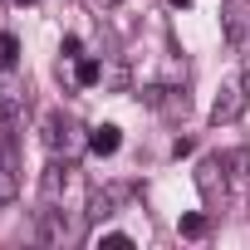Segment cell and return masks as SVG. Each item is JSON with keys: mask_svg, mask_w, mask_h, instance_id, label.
I'll return each mask as SVG.
<instances>
[{"mask_svg": "<svg viewBox=\"0 0 250 250\" xmlns=\"http://www.w3.org/2000/svg\"><path fill=\"white\" fill-rule=\"evenodd\" d=\"M245 108H250V88H245V79L221 83V93H216V103H211V128H230V123H240Z\"/></svg>", "mask_w": 250, "mask_h": 250, "instance_id": "1", "label": "cell"}, {"mask_svg": "<svg viewBox=\"0 0 250 250\" xmlns=\"http://www.w3.org/2000/svg\"><path fill=\"white\" fill-rule=\"evenodd\" d=\"M221 35H226L230 49L250 44V0H226L221 5Z\"/></svg>", "mask_w": 250, "mask_h": 250, "instance_id": "2", "label": "cell"}, {"mask_svg": "<svg viewBox=\"0 0 250 250\" xmlns=\"http://www.w3.org/2000/svg\"><path fill=\"white\" fill-rule=\"evenodd\" d=\"M196 191L201 201H226V157H201L196 162Z\"/></svg>", "mask_w": 250, "mask_h": 250, "instance_id": "3", "label": "cell"}, {"mask_svg": "<svg viewBox=\"0 0 250 250\" xmlns=\"http://www.w3.org/2000/svg\"><path fill=\"white\" fill-rule=\"evenodd\" d=\"M25 98H30V88H25L20 69H0V118L15 123V118L25 113Z\"/></svg>", "mask_w": 250, "mask_h": 250, "instance_id": "4", "label": "cell"}, {"mask_svg": "<svg viewBox=\"0 0 250 250\" xmlns=\"http://www.w3.org/2000/svg\"><path fill=\"white\" fill-rule=\"evenodd\" d=\"M44 147H49L54 157H59V152L69 157V152L79 147V123L64 118V113H49V118H44Z\"/></svg>", "mask_w": 250, "mask_h": 250, "instance_id": "5", "label": "cell"}, {"mask_svg": "<svg viewBox=\"0 0 250 250\" xmlns=\"http://www.w3.org/2000/svg\"><path fill=\"white\" fill-rule=\"evenodd\" d=\"M118 201H128V187H93L88 191V221L118 216Z\"/></svg>", "mask_w": 250, "mask_h": 250, "instance_id": "6", "label": "cell"}, {"mask_svg": "<svg viewBox=\"0 0 250 250\" xmlns=\"http://www.w3.org/2000/svg\"><path fill=\"white\" fill-rule=\"evenodd\" d=\"M35 230H40V240H44V245H64V240L74 235V226L64 221V211H59V206H49V201H44V211H40V226H35Z\"/></svg>", "mask_w": 250, "mask_h": 250, "instance_id": "7", "label": "cell"}, {"mask_svg": "<svg viewBox=\"0 0 250 250\" xmlns=\"http://www.w3.org/2000/svg\"><path fill=\"white\" fill-rule=\"evenodd\" d=\"M69 172H74V162H59V157H54V162L44 167V182H40V191H44V201H49V206H59V201H64Z\"/></svg>", "mask_w": 250, "mask_h": 250, "instance_id": "8", "label": "cell"}, {"mask_svg": "<svg viewBox=\"0 0 250 250\" xmlns=\"http://www.w3.org/2000/svg\"><path fill=\"white\" fill-rule=\"evenodd\" d=\"M123 147V133H118V123H98V128L88 133V152H98V157H113Z\"/></svg>", "mask_w": 250, "mask_h": 250, "instance_id": "9", "label": "cell"}, {"mask_svg": "<svg viewBox=\"0 0 250 250\" xmlns=\"http://www.w3.org/2000/svg\"><path fill=\"white\" fill-rule=\"evenodd\" d=\"M15 196H20V177H15L10 157H0V211H5V206H10Z\"/></svg>", "mask_w": 250, "mask_h": 250, "instance_id": "10", "label": "cell"}, {"mask_svg": "<svg viewBox=\"0 0 250 250\" xmlns=\"http://www.w3.org/2000/svg\"><path fill=\"white\" fill-rule=\"evenodd\" d=\"M98 79H103V64L88 59V54H79V64H74V83H79V88H93Z\"/></svg>", "mask_w": 250, "mask_h": 250, "instance_id": "11", "label": "cell"}, {"mask_svg": "<svg viewBox=\"0 0 250 250\" xmlns=\"http://www.w3.org/2000/svg\"><path fill=\"white\" fill-rule=\"evenodd\" d=\"M93 245H98V250H128V245H133V235H128V230H98V235H93Z\"/></svg>", "mask_w": 250, "mask_h": 250, "instance_id": "12", "label": "cell"}, {"mask_svg": "<svg viewBox=\"0 0 250 250\" xmlns=\"http://www.w3.org/2000/svg\"><path fill=\"white\" fill-rule=\"evenodd\" d=\"M0 69H20V40L0 35Z\"/></svg>", "mask_w": 250, "mask_h": 250, "instance_id": "13", "label": "cell"}, {"mask_svg": "<svg viewBox=\"0 0 250 250\" xmlns=\"http://www.w3.org/2000/svg\"><path fill=\"white\" fill-rule=\"evenodd\" d=\"M182 235H187V240H201V235H206V216H201V211H187V216H182Z\"/></svg>", "mask_w": 250, "mask_h": 250, "instance_id": "14", "label": "cell"}, {"mask_svg": "<svg viewBox=\"0 0 250 250\" xmlns=\"http://www.w3.org/2000/svg\"><path fill=\"white\" fill-rule=\"evenodd\" d=\"M59 54H64V59H79V35H64V44H59Z\"/></svg>", "mask_w": 250, "mask_h": 250, "instance_id": "15", "label": "cell"}, {"mask_svg": "<svg viewBox=\"0 0 250 250\" xmlns=\"http://www.w3.org/2000/svg\"><path fill=\"white\" fill-rule=\"evenodd\" d=\"M191 147H196V143H191V138H177V143H172V157H187V152H191Z\"/></svg>", "mask_w": 250, "mask_h": 250, "instance_id": "16", "label": "cell"}, {"mask_svg": "<svg viewBox=\"0 0 250 250\" xmlns=\"http://www.w3.org/2000/svg\"><path fill=\"white\" fill-rule=\"evenodd\" d=\"M88 5H93V10H113V5H118V0H88Z\"/></svg>", "mask_w": 250, "mask_h": 250, "instance_id": "17", "label": "cell"}, {"mask_svg": "<svg viewBox=\"0 0 250 250\" xmlns=\"http://www.w3.org/2000/svg\"><path fill=\"white\" fill-rule=\"evenodd\" d=\"M172 10H191V0H172Z\"/></svg>", "mask_w": 250, "mask_h": 250, "instance_id": "18", "label": "cell"}, {"mask_svg": "<svg viewBox=\"0 0 250 250\" xmlns=\"http://www.w3.org/2000/svg\"><path fill=\"white\" fill-rule=\"evenodd\" d=\"M0 123H5V118H0ZM0 157H5V133H0Z\"/></svg>", "mask_w": 250, "mask_h": 250, "instance_id": "19", "label": "cell"}, {"mask_svg": "<svg viewBox=\"0 0 250 250\" xmlns=\"http://www.w3.org/2000/svg\"><path fill=\"white\" fill-rule=\"evenodd\" d=\"M15 5H35V0H15Z\"/></svg>", "mask_w": 250, "mask_h": 250, "instance_id": "20", "label": "cell"}]
</instances>
